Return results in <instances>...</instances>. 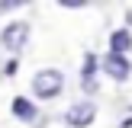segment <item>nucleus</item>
I'll list each match as a JSON object with an SVG mask.
<instances>
[{
  "mask_svg": "<svg viewBox=\"0 0 132 128\" xmlns=\"http://www.w3.org/2000/svg\"><path fill=\"white\" fill-rule=\"evenodd\" d=\"M61 87H64V74L55 70V67H45V70H39L32 77V93L42 96V99H55L61 93Z\"/></svg>",
  "mask_w": 132,
  "mask_h": 128,
  "instance_id": "1",
  "label": "nucleus"
},
{
  "mask_svg": "<svg viewBox=\"0 0 132 128\" xmlns=\"http://www.w3.org/2000/svg\"><path fill=\"white\" fill-rule=\"evenodd\" d=\"M94 119H97V106L94 102H74L68 109V115H64V122L71 128H87V125H94Z\"/></svg>",
  "mask_w": 132,
  "mask_h": 128,
  "instance_id": "2",
  "label": "nucleus"
},
{
  "mask_svg": "<svg viewBox=\"0 0 132 128\" xmlns=\"http://www.w3.org/2000/svg\"><path fill=\"white\" fill-rule=\"evenodd\" d=\"M0 42H3V48H10V51H19L26 42H29V23H10L3 29V35H0Z\"/></svg>",
  "mask_w": 132,
  "mask_h": 128,
  "instance_id": "3",
  "label": "nucleus"
},
{
  "mask_svg": "<svg viewBox=\"0 0 132 128\" xmlns=\"http://www.w3.org/2000/svg\"><path fill=\"white\" fill-rule=\"evenodd\" d=\"M100 64H103V70H106L113 80H126V77L132 74V64L126 61V55H106Z\"/></svg>",
  "mask_w": 132,
  "mask_h": 128,
  "instance_id": "4",
  "label": "nucleus"
},
{
  "mask_svg": "<svg viewBox=\"0 0 132 128\" xmlns=\"http://www.w3.org/2000/svg\"><path fill=\"white\" fill-rule=\"evenodd\" d=\"M132 48V32L129 29H116L110 35V55H126Z\"/></svg>",
  "mask_w": 132,
  "mask_h": 128,
  "instance_id": "5",
  "label": "nucleus"
},
{
  "mask_svg": "<svg viewBox=\"0 0 132 128\" xmlns=\"http://www.w3.org/2000/svg\"><path fill=\"white\" fill-rule=\"evenodd\" d=\"M10 109H13V115H16L19 122H36V106H32L26 96H16V99L10 102Z\"/></svg>",
  "mask_w": 132,
  "mask_h": 128,
  "instance_id": "6",
  "label": "nucleus"
},
{
  "mask_svg": "<svg viewBox=\"0 0 132 128\" xmlns=\"http://www.w3.org/2000/svg\"><path fill=\"white\" fill-rule=\"evenodd\" d=\"M97 64H100V58H97V55H84V67H81V80H90V77H97Z\"/></svg>",
  "mask_w": 132,
  "mask_h": 128,
  "instance_id": "7",
  "label": "nucleus"
},
{
  "mask_svg": "<svg viewBox=\"0 0 132 128\" xmlns=\"http://www.w3.org/2000/svg\"><path fill=\"white\" fill-rule=\"evenodd\" d=\"M58 3L64 10H81V6H87V0H58Z\"/></svg>",
  "mask_w": 132,
  "mask_h": 128,
  "instance_id": "8",
  "label": "nucleus"
},
{
  "mask_svg": "<svg viewBox=\"0 0 132 128\" xmlns=\"http://www.w3.org/2000/svg\"><path fill=\"white\" fill-rule=\"evenodd\" d=\"M16 6H19V0H0V13H10Z\"/></svg>",
  "mask_w": 132,
  "mask_h": 128,
  "instance_id": "9",
  "label": "nucleus"
}]
</instances>
